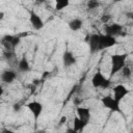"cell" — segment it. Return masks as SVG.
Masks as SVG:
<instances>
[{"label":"cell","instance_id":"obj_25","mask_svg":"<svg viewBox=\"0 0 133 133\" xmlns=\"http://www.w3.org/2000/svg\"><path fill=\"white\" fill-rule=\"evenodd\" d=\"M38 133H46V132H45V131H39Z\"/></svg>","mask_w":133,"mask_h":133},{"label":"cell","instance_id":"obj_7","mask_svg":"<svg viewBox=\"0 0 133 133\" xmlns=\"http://www.w3.org/2000/svg\"><path fill=\"white\" fill-rule=\"evenodd\" d=\"M26 107L32 113V115H33L35 121L38 119V117L41 116V114H42V112L44 110V105L38 101H31V102L26 104Z\"/></svg>","mask_w":133,"mask_h":133},{"label":"cell","instance_id":"obj_6","mask_svg":"<svg viewBox=\"0 0 133 133\" xmlns=\"http://www.w3.org/2000/svg\"><path fill=\"white\" fill-rule=\"evenodd\" d=\"M101 102H102V104H103V106H104L105 108H108L109 110H111V111H113V112H121L119 103H117V102L113 99V97H111V96H109V95H108V96H105V97L102 98Z\"/></svg>","mask_w":133,"mask_h":133},{"label":"cell","instance_id":"obj_24","mask_svg":"<svg viewBox=\"0 0 133 133\" xmlns=\"http://www.w3.org/2000/svg\"><path fill=\"white\" fill-rule=\"evenodd\" d=\"M3 18H4V12H3V11H1V12H0V20H2Z\"/></svg>","mask_w":133,"mask_h":133},{"label":"cell","instance_id":"obj_21","mask_svg":"<svg viewBox=\"0 0 133 133\" xmlns=\"http://www.w3.org/2000/svg\"><path fill=\"white\" fill-rule=\"evenodd\" d=\"M1 133H16V132L12 131V130H10V129H3L1 131Z\"/></svg>","mask_w":133,"mask_h":133},{"label":"cell","instance_id":"obj_18","mask_svg":"<svg viewBox=\"0 0 133 133\" xmlns=\"http://www.w3.org/2000/svg\"><path fill=\"white\" fill-rule=\"evenodd\" d=\"M99 6H100V2H98V1L89 0L87 2V8H89V9H95V8H97Z\"/></svg>","mask_w":133,"mask_h":133},{"label":"cell","instance_id":"obj_14","mask_svg":"<svg viewBox=\"0 0 133 133\" xmlns=\"http://www.w3.org/2000/svg\"><path fill=\"white\" fill-rule=\"evenodd\" d=\"M69 28L72 30V31H78L82 28L83 26V20L80 19V18H75L73 20H71L69 22Z\"/></svg>","mask_w":133,"mask_h":133},{"label":"cell","instance_id":"obj_2","mask_svg":"<svg viewBox=\"0 0 133 133\" xmlns=\"http://www.w3.org/2000/svg\"><path fill=\"white\" fill-rule=\"evenodd\" d=\"M128 54L127 53H115L111 55V70H110V77H113L115 74L122 71V69L126 65Z\"/></svg>","mask_w":133,"mask_h":133},{"label":"cell","instance_id":"obj_22","mask_svg":"<svg viewBox=\"0 0 133 133\" xmlns=\"http://www.w3.org/2000/svg\"><path fill=\"white\" fill-rule=\"evenodd\" d=\"M3 94H4V89H3L2 85H0V98L3 96Z\"/></svg>","mask_w":133,"mask_h":133},{"label":"cell","instance_id":"obj_20","mask_svg":"<svg viewBox=\"0 0 133 133\" xmlns=\"http://www.w3.org/2000/svg\"><path fill=\"white\" fill-rule=\"evenodd\" d=\"M109 19H110V15H105V16H103V18H102V21H103V22H107Z\"/></svg>","mask_w":133,"mask_h":133},{"label":"cell","instance_id":"obj_1","mask_svg":"<svg viewBox=\"0 0 133 133\" xmlns=\"http://www.w3.org/2000/svg\"><path fill=\"white\" fill-rule=\"evenodd\" d=\"M88 46L90 52H99L116 45V38L107 34L101 33H92L88 37Z\"/></svg>","mask_w":133,"mask_h":133},{"label":"cell","instance_id":"obj_9","mask_svg":"<svg viewBox=\"0 0 133 133\" xmlns=\"http://www.w3.org/2000/svg\"><path fill=\"white\" fill-rule=\"evenodd\" d=\"M77 117L85 125L87 126L90 121V109L87 107H78L76 109Z\"/></svg>","mask_w":133,"mask_h":133},{"label":"cell","instance_id":"obj_5","mask_svg":"<svg viewBox=\"0 0 133 133\" xmlns=\"http://www.w3.org/2000/svg\"><path fill=\"white\" fill-rule=\"evenodd\" d=\"M112 91H113V99L117 103H119V104H121L122 100L130 92V90L128 89V87H126L123 84H116L115 86H113Z\"/></svg>","mask_w":133,"mask_h":133},{"label":"cell","instance_id":"obj_19","mask_svg":"<svg viewBox=\"0 0 133 133\" xmlns=\"http://www.w3.org/2000/svg\"><path fill=\"white\" fill-rule=\"evenodd\" d=\"M65 122H66V116H64V115H63V116H61V118L59 119L58 125H59V126H62V125H63Z\"/></svg>","mask_w":133,"mask_h":133},{"label":"cell","instance_id":"obj_16","mask_svg":"<svg viewBox=\"0 0 133 133\" xmlns=\"http://www.w3.org/2000/svg\"><path fill=\"white\" fill-rule=\"evenodd\" d=\"M69 5H70V1L69 0H57L55 2L54 8L56 10H62L63 8H66Z\"/></svg>","mask_w":133,"mask_h":133},{"label":"cell","instance_id":"obj_8","mask_svg":"<svg viewBox=\"0 0 133 133\" xmlns=\"http://www.w3.org/2000/svg\"><path fill=\"white\" fill-rule=\"evenodd\" d=\"M29 22H30L31 26H32L35 30H41V29L45 26V23H44L42 17H41L39 15H37L35 11H30Z\"/></svg>","mask_w":133,"mask_h":133},{"label":"cell","instance_id":"obj_17","mask_svg":"<svg viewBox=\"0 0 133 133\" xmlns=\"http://www.w3.org/2000/svg\"><path fill=\"white\" fill-rule=\"evenodd\" d=\"M122 75H123V77H125V78H130L131 77V75H132V71H131V68L130 66H128V65H125L123 69H122Z\"/></svg>","mask_w":133,"mask_h":133},{"label":"cell","instance_id":"obj_15","mask_svg":"<svg viewBox=\"0 0 133 133\" xmlns=\"http://www.w3.org/2000/svg\"><path fill=\"white\" fill-rule=\"evenodd\" d=\"M85 127H86V126H85L77 116L74 118V121H73V128H72L73 130H75L76 132H81Z\"/></svg>","mask_w":133,"mask_h":133},{"label":"cell","instance_id":"obj_4","mask_svg":"<svg viewBox=\"0 0 133 133\" xmlns=\"http://www.w3.org/2000/svg\"><path fill=\"white\" fill-rule=\"evenodd\" d=\"M91 85L95 88H103L106 89L110 85V79L106 78L101 72H97L91 78Z\"/></svg>","mask_w":133,"mask_h":133},{"label":"cell","instance_id":"obj_3","mask_svg":"<svg viewBox=\"0 0 133 133\" xmlns=\"http://www.w3.org/2000/svg\"><path fill=\"white\" fill-rule=\"evenodd\" d=\"M20 42H21L20 35H11V34H5L0 39V43L4 48V51H14L15 48L20 44Z\"/></svg>","mask_w":133,"mask_h":133},{"label":"cell","instance_id":"obj_13","mask_svg":"<svg viewBox=\"0 0 133 133\" xmlns=\"http://www.w3.org/2000/svg\"><path fill=\"white\" fill-rule=\"evenodd\" d=\"M18 70L22 73H27L31 70V66H30V63L28 61V59L23 56L19 61H18Z\"/></svg>","mask_w":133,"mask_h":133},{"label":"cell","instance_id":"obj_11","mask_svg":"<svg viewBox=\"0 0 133 133\" xmlns=\"http://www.w3.org/2000/svg\"><path fill=\"white\" fill-rule=\"evenodd\" d=\"M62 62L65 68H70L77 63V58L72 51L66 50V51H64V53L62 55Z\"/></svg>","mask_w":133,"mask_h":133},{"label":"cell","instance_id":"obj_12","mask_svg":"<svg viewBox=\"0 0 133 133\" xmlns=\"http://www.w3.org/2000/svg\"><path fill=\"white\" fill-rule=\"evenodd\" d=\"M0 79L3 83L10 84L17 79V74H16V72H14L11 70H6V71L2 72V74L0 75Z\"/></svg>","mask_w":133,"mask_h":133},{"label":"cell","instance_id":"obj_10","mask_svg":"<svg viewBox=\"0 0 133 133\" xmlns=\"http://www.w3.org/2000/svg\"><path fill=\"white\" fill-rule=\"evenodd\" d=\"M123 30H124L123 25L118 23H113V24L105 26V34L113 36V37H115V35H119L123 32Z\"/></svg>","mask_w":133,"mask_h":133},{"label":"cell","instance_id":"obj_23","mask_svg":"<svg viewBox=\"0 0 133 133\" xmlns=\"http://www.w3.org/2000/svg\"><path fill=\"white\" fill-rule=\"evenodd\" d=\"M66 133H78V132H76L75 130H73L72 128H70V129H68V131H66Z\"/></svg>","mask_w":133,"mask_h":133}]
</instances>
